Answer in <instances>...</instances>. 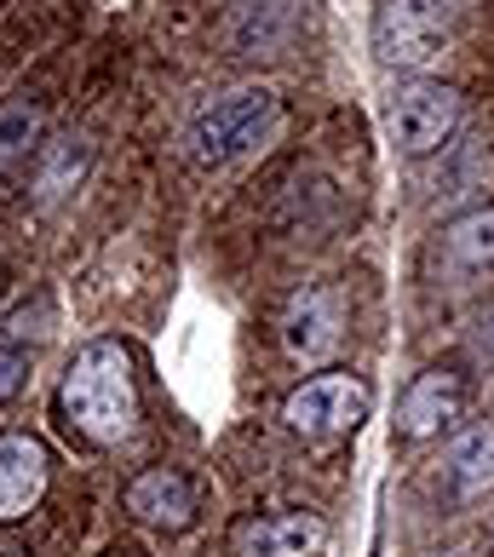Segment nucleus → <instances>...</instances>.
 Wrapping results in <instances>:
<instances>
[{"instance_id":"nucleus-1","label":"nucleus","mask_w":494,"mask_h":557,"mask_svg":"<svg viewBox=\"0 0 494 557\" xmlns=\"http://www.w3.org/2000/svg\"><path fill=\"white\" fill-rule=\"evenodd\" d=\"M58 408L64 420L98 448H115L138 431V380H133V357L115 339H92L81 345L64 385H58Z\"/></svg>"},{"instance_id":"nucleus-2","label":"nucleus","mask_w":494,"mask_h":557,"mask_svg":"<svg viewBox=\"0 0 494 557\" xmlns=\"http://www.w3.org/2000/svg\"><path fill=\"white\" fill-rule=\"evenodd\" d=\"M276 133H282V98L271 87H236V92L208 98L190 115L184 144H190L196 168H231V161L259 156Z\"/></svg>"},{"instance_id":"nucleus-3","label":"nucleus","mask_w":494,"mask_h":557,"mask_svg":"<svg viewBox=\"0 0 494 557\" xmlns=\"http://www.w3.org/2000/svg\"><path fill=\"white\" fill-rule=\"evenodd\" d=\"M466 0H385L374 17V52L391 70H431L460 24Z\"/></svg>"},{"instance_id":"nucleus-4","label":"nucleus","mask_w":494,"mask_h":557,"mask_svg":"<svg viewBox=\"0 0 494 557\" xmlns=\"http://www.w3.org/2000/svg\"><path fill=\"white\" fill-rule=\"evenodd\" d=\"M368 408H374V397H368V385L357 374H317L287 391L282 420L287 431L322 443V437H339V431H357L368 420Z\"/></svg>"},{"instance_id":"nucleus-5","label":"nucleus","mask_w":494,"mask_h":557,"mask_svg":"<svg viewBox=\"0 0 494 557\" xmlns=\"http://www.w3.org/2000/svg\"><path fill=\"white\" fill-rule=\"evenodd\" d=\"M385 121H391L397 150L431 156V150H443V144L455 138V127H460V92L443 87V81H408V87L391 92Z\"/></svg>"},{"instance_id":"nucleus-6","label":"nucleus","mask_w":494,"mask_h":557,"mask_svg":"<svg viewBox=\"0 0 494 557\" xmlns=\"http://www.w3.org/2000/svg\"><path fill=\"white\" fill-rule=\"evenodd\" d=\"M305 7L299 0H219V29L231 40V52L259 58V52H282L299 35Z\"/></svg>"},{"instance_id":"nucleus-7","label":"nucleus","mask_w":494,"mask_h":557,"mask_svg":"<svg viewBox=\"0 0 494 557\" xmlns=\"http://www.w3.org/2000/svg\"><path fill=\"white\" fill-rule=\"evenodd\" d=\"M47 478H52V454L40 437L29 431H12L0 437V523H17L29 518L47 494Z\"/></svg>"},{"instance_id":"nucleus-8","label":"nucleus","mask_w":494,"mask_h":557,"mask_svg":"<svg viewBox=\"0 0 494 557\" xmlns=\"http://www.w3.org/2000/svg\"><path fill=\"white\" fill-rule=\"evenodd\" d=\"M339 327H345V311H339L334 287H305L282 317V345L294 362H322L339 345Z\"/></svg>"},{"instance_id":"nucleus-9","label":"nucleus","mask_w":494,"mask_h":557,"mask_svg":"<svg viewBox=\"0 0 494 557\" xmlns=\"http://www.w3.org/2000/svg\"><path fill=\"white\" fill-rule=\"evenodd\" d=\"M466 408V385L460 374H448V368H431V374H420L415 385L403 391L397 403V431L403 437H437L443 425H455Z\"/></svg>"},{"instance_id":"nucleus-10","label":"nucleus","mask_w":494,"mask_h":557,"mask_svg":"<svg viewBox=\"0 0 494 557\" xmlns=\"http://www.w3.org/2000/svg\"><path fill=\"white\" fill-rule=\"evenodd\" d=\"M127 511L138 523H156V529H190L196 518V488L184 471L173 466H150L138 471V478L127 483Z\"/></svg>"},{"instance_id":"nucleus-11","label":"nucleus","mask_w":494,"mask_h":557,"mask_svg":"<svg viewBox=\"0 0 494 557\" xmlns=\"http://www.w3.org/2000/svg\"><path fill=\"white\" fill-rule=\"evenodd\" d=\"M328 541V523L317 511H282V518H259L236 529L242 557H317Z\"/></svg>"},{"instance_id":"nucleus-12","label":"nucleus","mask_w":494,"mask_h":557,"mask_svg":"<svg viewBox=\"0 0 494 557\" xmlns=\"http://www.w3.org/2000/svg\"><path fill=\"white\" fill-rule=\"evenodd\" d=\"M87 138L81 133H52L47 144L35 150V201L40 208H52V201H64L81 178H87Z\"/></svg>"},{"instance_id":"nucleus-13","label":"nucleus","mask_w":494,"mask_h":557,"mask_svg":"<svg viewBox=\"0 0 494 557\" xmlns=\"http://www.w3.org/2000/svg\"><path fill=\"white\" fill-rule=\"evenodd\" d=\"M448 478H455L460 500H483L494 488V425H466L448 443Z\"/></svg>"},{"instance_id":"nucleus-14","label":"nucleus","mask_w":494,"mask_h":557,"mask_svg":"<svg viewBox=\"0 0 494 557\" xmlns=\"http://www.w3.org/2000/svg\"><path fill=\"white\" fill-rule=\"evenodd\" d=\"M448 271H489L494 264V208H471L443 231Z\"/></svg>"},{"instance_id":"nucleus-15","label":"nucleus","mask_w":494,"mask_h":557,"mask_svg":"<svg viewBox=\"0 0 494 557\" xmlns=\"http://www.w3.org/2000/svg\"><path fill=\"white\" fill-rule=\"evenodd\" d=\"M35 138H40V110L29 98H12V104L0 110V168H7L12 156H24Z\"/></svg>"},{"instance_id":"nucleus-16","label":"nucleus","mask_w":494,"mask_h":557,"mask_svg":"<svg viewBox=\"0 0 494 557\" xmlns=\"http://www.w3.org/2000/svg\"><path fill=\"white\" fill-rule=\"evenodd\" d=\"M24 380H29V350L0 345V403H12L24 391Z\"/></svg>"},{"instance_id":"nucleus-17","label":"nucleus","mask_w":494,"mask_h":557,"mask_svg":"<svg viewBox=\"0 0 494 557\" xmlns=\"http://www.w3.org/2000/svg\"><path fill=\"white\" fill-rule=\"evenodd\" d=\"M437 557H466V552H437Z\"/></svg>"}]
</instances>
